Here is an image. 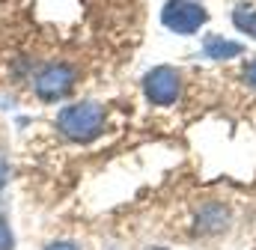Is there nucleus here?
<instances>
[{
  "instance_id": "obj_1",
  "label": "nucleus",
  "mask_w": 256,
  "mask_h": 250,
  "mask_svg": "<svg viewBox=\"0 0 256 250\" xmlns=\"http://www.w3.org/2000/svg\"><path fill=\"white\" fill-rule=\"evenodd\" d=\"M57 128L72 143H92L104 131V108L98 102H74L57 114Z\"/></svg>"
},
{
  "instance_id": "obj_2",
  "label": "nucleus",
  "mask_w": 256,
  "mask_h": 250,
  "mask_svg": "<svg viewBox=\"0 0 256 250\" xmlns=\"http://www.w3.org/2000/svg\"><path fill=\"white\" fill-rule=\"evenodd\" d=\"M208 21V9L196 0H167L161 9V24L179 36H191Z\"/></svg>"
},
{
  "instance_id": "obj_3",
  "label": "nucleus",
  "mask_w": 256,
  "mask_h": 250,
  "mask_svg": "<svg viewBox=\"0 0 256 250\" xmlns=\"http://www.w3.org/2000/svg\"><path fill=\"white\" fill-rule=\"evenodd\" d=\"M74 80H78V72L68 66V62H51V66H45L39 74H36V84H33V90H36V96H39V102H60L66 98L72 90H74Z\"/></svg>"
},
{
  "instance_id": "obj_4",
  "label": "nucleus",
  "mask_w": 256,
  "mask_h": 250,
  "mask_svg": "<svg viewBox=\"0 0 256 250\" xmlns=\"http://www.w3.org/2000/svg\"><path fill=\"white\" fill-rule=\"evenodd\" d=\"M143 92L152 104L158 108H170L179 102V92H182V78L173 66H155L152 72H146L143 78Z\"/></svg>"
},
{
  "instance_id": "obj_5",
  "label": "nucleus",
  "mask_w": 256,
  "mask_h": 250,
  "mask_svg": "<svg viewBox=\"0 0 256 250\" xmlns=\"http://www.w3.org/2000/svg\"><path fill=\"white\" fill-rule=\"evenodd\" d=\"M226 226H230V212H226L224 206L208 202V206L200 208V214H196V232H202V236H218V232H224Z\"/></svg>"
},
{
  "instance_id": "obj_6",
  "label": "nucleus",
  "mask_w": 256,
  "mask_h": 250,
  "mask_svg": "<svg viewBox=\"0 0 256 250\" xmlns=\"http://www.w3.org/2000/svg\"><path fill=\"white\" fill-rule=\"evenodd\" d=\"M202 54L212 57V60H236L244 54V45L242 42H232V39H224L218 33H208L202 39Z\"/></svg>"
},
{
  "instance_id": "obj_7",
  "label": "nucleus",
  "mask_w": 256,
  "mask_h": 250,
  "mask_svg": "<svg viewBox=\"0 0 256 250\" xmlns=\"http://www.w3.org/2000/svg\"><path fill=\"white\" fill-rule=\"evenodd\" d=\"M232 24H236V30H242L244 36L256 39V6L254 3H238V6L232 9Z\"/></svg>"
},
{
  "instance_id": "obj_8",
  "label": "nucleus",
  "mask_w": 256,
  "mask_h": 250,
  "mask_svg": "<svg viewBox=\"0 0 256 250\" xmlns=\"http://www.w3.org/2000/svg\"><path fill=\"white\" fill-rule=\"evenodd\" d=\"M0 250H15V236H12V226L9 220L0 214Z\"/></svg>"
},
{
  "instance_id": "obj_9",
  "label": "nucleus",
  "mask_w": 256,
  "mask_h": 250,
  "mask_svg": "<svg viewBox=\"0 0 256 250\" xmlns=\"http://www.w3.org/2000/svg\"><path fill=\"white\" fill-rule=\"evenodd\" d=\"M244 80H248V84L256 90V60H250L248 66H244Z\"/></svg>"
},
{
  "instance_id": "obj_10",
  "label": "nucleus",
  "mask_w": 256,
  "mask_h": 250,
  "mask_svg": "<svg viewBox=\"0 0 256 250\" xmlns=\"http://www.w3.org/2000/svg\"><path fill=\"white\" fill-rule=\"evenodd\" d=\"M6 182H9V161L0 155V190L6 188Z\"/></svg>"
},
{
  "instance_id": "obj_11",
  "label": "nucleus",
  "mask_w": 256,
  "mask_h": 250,
  "mask_svg": "<svg viewBox=\"0 0 256 250\" xmlns=\"http://www.w3.org/2000/svg\"><path fill=\"white\" fill-rule=\"evenodd\" d=\"M45 250H80V248H78L74 242H51Z\"/></svg>"
}]
</instances>
